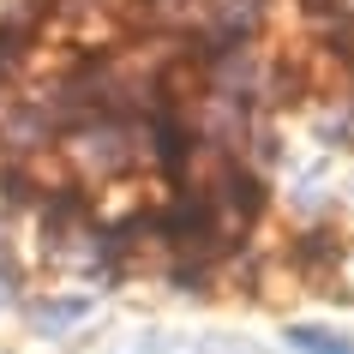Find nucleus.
<instances>
[{
	"mask_svg": "<svg viewBox=\"0 0 354 354\" xmlns=\"http://www.w3.org/2000/svg\"><path fill=\"white\" fill-rule=\"evenodd\" d=\"M55 162L66 168V180L78 187H114V180H132L138 162H145V132L127 114H84L55 138Z\"/></svg>",
	"mask_w": 354,
	"mask_h": 354,
	"instance_id": "obj_1",
	"label": "nucleus"
},
{
	"mask_svg": "<svg viewBox=\"0 0 354 354\" xmlns=\"http://www.w3.org/2000/svg\"><path fill=\"white\" fill-rule=\"evenodd\" d=\"M60 138V127L48 120V109H42L37 96L12 91V102L0 109V162H37V156H48Z\"/></svg>",
	"mask_w": 354,
	"mask_h": 354,
	"instance_id": "obj_2",
	"label": "nucleus"
},
{
	"mask_svg": "<svg viewBox=\"0 0 354 354\" xmlns=\"http://www.w3.org/2000/svg\"><path fill=\"white\" fill-rule=\"evenodd\" d=\"M336 259H342V246H336V234H330V228H300L295 241L282 246V264H288L295 277H306V282L330 277V270H336Z\"/></svg>",
	"mask_w": 354,
	"mask_h": 354,
	"instance_id": "obj_3",
	"label": "nucleus"
},
{
	"mask_svg": "<svg viewBox=\"0 0 354 354\" xmlns=\"http://www.w3.org/2000/svg\"><path fill=\"white\" fill-rule=\"evenodd\" d=\"M42 55H48L42 37H24V30H6V24H0V84H6V91H24V84L42 73Z\"/></svg>",
	"mask_w": 354,
	"mask_h": 354,
	"instance_id": "obj_4",
	"label": "nucleus"
},
{
	"mask_svg": "<svg viewBox=\"0 0 354 354\" xmlns=\"http://www.w3.org/2000/svg\"><path fill=\"white\" fill-rule=\"evenodd\" d=\"M91 318V300H30V324L42 336H60V330H78Z\"/></svg>",
	"mask_w": 354,
	"mask_h": 354,
	"instance_id": "obj_5",
	"label": "nucleus"
},
{
	"mask_svg": "<svg viewBox=\"0 0 354 354\" xmlns=\"http://www.w3.org/2000/svg\"><path fill=\"white\" fill-rule=\"evenodd\" d=\"M288 348H300V354H354V342L336 336V330H318V324H295L288 330Z\"/></svg>",
	"mask_w": 354,
	"mask_h": 354,
	"instance_id": "obj_6",
	"label": "nucleus"
},
{
	"mask_svg": "<svg viewBox=\"0 0 354 354\" xmlns=\"http://www.w3.org/2000/svg\"><path fill=\"white\" fill-rule=\"evenodd\" d=\"M6 102H12V91H6V84H0V109H6Z\"/></svg>",
	"mask_w": 354,
	"mask_h": 354,
	"instance_id": "obj_7",
	"label": "nucleus"
}]
</instances>
